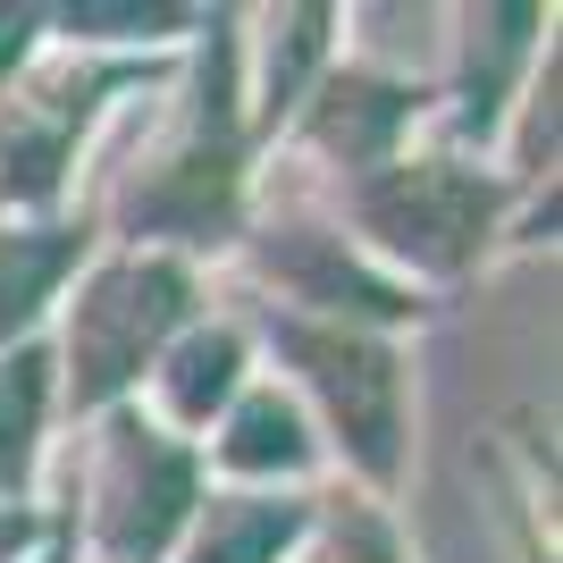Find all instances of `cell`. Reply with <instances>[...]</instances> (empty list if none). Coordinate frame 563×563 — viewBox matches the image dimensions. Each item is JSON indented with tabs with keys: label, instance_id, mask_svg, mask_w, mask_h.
Listing matches in <instances>:
<instances>
[{
	"label": "cell",
	"instance_id": "cell-1",
	"mask_svg": "<svg viewBox=\"0 0 563 563\" xmlns=\"http://www.w3.org/2000/svg\"><path fill=\"white\" fill-rule=\"evenodd\" d=\"M186 311V278L168 261H126L93 295L76 303V396H118L143 371V353L161 345Z\"/></svg>",
	"mask_w": 563,
	"mask_h": 563
},
{
	"label": "cell",
	"instance_id": "cell-2",
	"mask_svg": "<svg viewBox=\"0 0 563 563\" xmlns=\"http://www.w3.org/2000/svg\"><path fill=\"white\" fill-rule=\"evenodd\" d=\"M286 353L329 396V412L353 438V454L371 471H396V362L378 345H362V336H329V329H286Z\"/></svg>",
	"mask_w": 563,
	"mask_h": 563
},
{
	"label": "cell",
	"instance_id": "cell-3",
	"mask_svg": "<svg viewBox=\"0 0 563 563\" xmlns=\"http://www.w3.org/2000/svg\"><path fill=\"white\" fill-rule=\"evenodd\" d=\"M371 228L429 269H454L488 235V186H471L454 168H396L371 186Z\"/></svg>",
	"mask_w": 563,
	"mask_h": 563
},
{
	"label": "cell",
	"instance_id": "cell-4",
	"mask_svg": "<svg viewBox=\"0 0 563 563\" xmlns=\"http://www.w3.org/2000/svg\"><path fill=\"white\" fill-rule=\"evenodd\" d=\"M186 496H194V479H186V463L168 446H135L126 454V488H118V514H110V547L126 563H143V555H161V539L177 530V514H186Z\"/></svg>",
	"mask_w": 563,
	"mask_h": 563
},
{
	"label": "cell",
	"instance_id": "cell-5",
	"mask_svg": "<svg viewBox=\"0 0 563 563\" xmlns=\"http://www.w3.org/2000/svg\"><path fill=\"white\" fill-rule=\"evenodd\" d=\"M269 261H278V269H286L295 286H311V295H329V303H345V311H378V320H387V311H404L396 295H387V286H378V278H362L353 261H336L329 244H320V235H295V244H278Z\"/></svg>",
	"mask_w": 563,
	"mask_h": 563
},
{
	"label": "cell",
	"instance_id": "cell-6",
	"mask_svg": "<svg viewBox=\"0 0 563 563\" xmlns=\"http://www.w3.org/2000/svg\"><path fill=\"white\" fill-rule=\"evenodd\" d=\"M303 454L311 446H303V421H295L286 396H253L235 412V429H228V463L235 471H295Z\"/></svg>",
	"mask_w": 563,
	"mask_h": 563
},
{
	"label": "cell",
	"instance_id": "cell-7",
	"mask_svg": "<svg viewBox=\"0 0 563 563\" xmlns=\"http://www.w3.org/2000/svg\"><path fill=\"white\" fill-rule=\"evenodd\" d=\"M68 235H0V336L51 295V278L68 269Z\"/></svg>",
	"mask_w": 563,
	"mask_h": 563
},
{
	"label": "cell",
	"instance_id": "cell-8",
	"mask_svg": "<svg viewBox=\"0 0 563 563\" xmlns=\"http://www.w3.org/2000/svg\"><path fill=\"white\" fill-rule=\"evenodd\" d=\"M286 539H295V505H228L194 563H278Z\"/></svg>",
	"mask_w": 563,
	"mask_h": 563
},
{
	"label": "cell",
	"instance_id": "cell-9",
	"mask_svg": "<svg viewBox=\"0 0 563 563\" xmlns=\"http://www.w3.org/2000/svg\"><path fill=\"white\" fill-rule=\"evenodd\" d=\"M34 412H43V362L18 353L0 371V488L25 479V454H34Z\"/></svg>",
	"mask_w": 563,
	"mask_h": 563
},
{
	"label": "cell",
	"instance_id": "cell-10",
	"mask_svg": "<svg viewBox=\"0 0 563 563\" xmlns=\"http://www.w3.org/2000/svg\"><path fill=\"white\" fill-rule=\"evenodd\" d=\"M228 378H235V336H194V345L177 353V412L202 421V412L228 396Z\"/></svg>",
	"mask_w": 563,
	"mask_h": 563
},
{
	"label": "cell",
	"instance_id": "cell-11",
	"mask_svg": "<svg viewBox=\"0 0 563 563\" xmlns=\"http://www.w3.org/2000/svg\"><path fill=\"white\" fill-rule=\"evenodd\" d=\"M362 563H387V547H371V539H362Z\"/></svg>",
	"mask_w": 563,
	"mask_h": 563
}]
</instances>
